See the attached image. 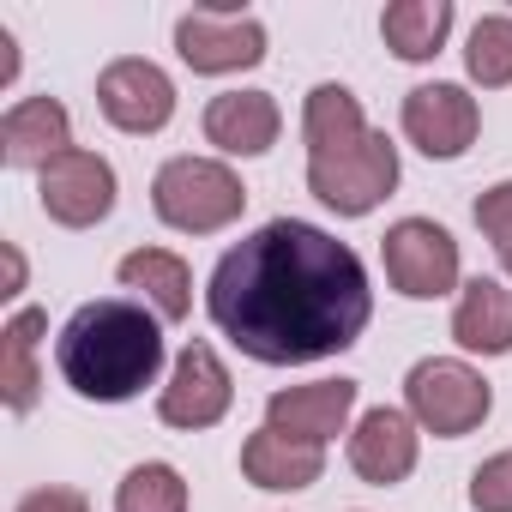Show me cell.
<instances>
[{
	"label": "cell",
	"instance_id": "2",
	"mask_svg": "<svg viewBox=\"0 0 512 512\" xmlns=\"http://www.w3.org/2000/svg\"><path fill=\"white\" fill-rule=\"evenodd\" d=\"M55 368L85 404H127L163 374V320L127 296L85 302L55 338Z\"/></svg>",
	"mask_w": 512,
	"mask_h": 512
},
{
	"label": "cell",
	"instance_id": "19",
	"mask_svg": "<svg viewBox=\"0 0 512 512\" xmlns=\"http://www.w3.org/2000/svg\"><path fill=\"white\" fill-rule=\"evenodd\" d=\"M43 332H49L43 308H19L7 326H0V404L13 416H31L37 398H43V368H37Z\"/></svg>",
	"mask_w": 512,
	"mask_h": 512
},
{
	"label": "cell",
	"instance_id": "22",
	"mask_svg": "<svg viewBox=\"0 0 512 512\" xmlns=\"http://www.w3.org/2000/svg\"><path fill=\"white\" fill-rule=\"evenodd\" d=\"M464 73L482 91H506L512 85V13H482L464 37Z\"/></svg>",
	"mask_w": 512,
	"mask_h": 512
},
{
	"label": "cell",
	"instance_id": "17",
	"mask_svg": "<svg viewBox=\"0 0 512 512\" xmlns=\"http://www.w3.org/2000/svg\"><path fill=\"white\" fill-rule=\"evenodd\" d=\"M452 344L464 356H512V284L470 278L452 302Z\"/></svg>",
	"mask_w": 512,
	"mask_h": 512
},
{
	"label": "cell",
	"instance_id": "14",
	"mask_svg": "<svg viewBox=\"0 0 512 512\" xmlns=\"http://www.w3.org/2000/svg\"><path fill=\"white\" fill-rule=\"evenodd\" d=\"M73 151V115L61 97H25L0 115V163L7 169H49Z\"/></svg>",
	"mask_w": 512,
	"mask_h": 512
},
{
	"label": "cell",
	"instance_id": "6",
	"mask_svg": "<svg viewBox=\"0 0 512 512\" xmlns=\"http://www.w3.org/2000/svg\"><path fill=\"white\" fill-rule=\"evenodd\" d=\"M175 55H181V67H193L205 79L247 73L266 61V25L241 13L235 0H211V7L175 19Z\"/></svg>",
	"mask_w": 512,
	"mask_h": 512
},
{
	"label": "cell",
	"instance_id": "9",
	"mask_svg": "<svg viewBox=\"0 0 512 512\" xmlns=\"http://www.w3.org/2000/svg\"><path fill=\"white\" fill-rule=\"evenodd\" d=\"M97 109H103L109 127H121L133 139H151L175 121V79L145 55H121L97 73Z\"/></svg>",
	"mask_w": 512,
	"mask_h": 512
},
{
	"label": "cell",
	"instance_id": "12",
	"mask_svg": "<svg viewBox=\"0 0 512 512\" xmlns=\"http://www.w3.org/2000/svg\"><path fill=\"white\" fill-rule=\"evenodd\" d=\"M356 398L362 386L356 380H308V386H278L266 398V428L290 434V440H308V446H326L350 428L356 416Z\"/></svg>",
	"mask_w": 512,
	"mask_h": 512
},
{
	"label": "cell",
	"instance_id": "7",
	"mask_svg": "<svg viewBox=\"0 0 512 512\" xmlns=\"http://www.w3.org/2000/svg\"><path fill=\"white\" fill-rule=\"evenodd\" d=\"M398 175H404V163L386 133H368L344 157H308V193L338 217H368L374 205H386Z\"/></svg>",
	"mask_w": 512,
	"mask_h": 512
},
{
	"label": "cell",
	"instance_id": "25",
	"mask_svg": "<svg viewBox=\"0 0 512 512\" xmlns=\"http://www.w3.org/2000/svg\"><path fill=\"white\" fill-rule=\"evenodd\" d=\"M470 506L476 512H512V452H494L470 470Z\"/></svg>",
	"mask_w": 512,
	"mask_h": 512
},
{
	"label": "cell",
	"instance_id": "26",
	"mask_svg": "<svg viewBox=\"0 0 512 512\" xmlns=\"http://www.w3.org/2000/svg\"><path fill=\"white\" fill-rule=\"evenodd\" d=\"M13 512H91V500L79 488H31Z\"/></svg>",
	"mask_w": 512,
	"mask_h": 512
},
{
	"label": "cell",
	"instance_id": "11",
	"mask_svg": "<svg viewBox=\"0 0 512 512\" xmlns=\"http://www.w3.org/2000/svg\"><path fill=\"white\" fill-rule=\"evenodd\" d=\"M404 139L422 151V157H434V163H452V157H464L470 145H476V133H482V109H476V97L464 91V85H446V79H434V85H416L410 97H404Z\"/></svg>",
	"mask_w": 512,
	"mask_h": 512
},
{
	"label": "cell",
	"instance_id": "1",
	"mask_svg": "<svg viewBox=\"0 0 512 512\" xmlns=\"http://www.w3.org/2000/svg\"><path fill=\"white\" fill-rule=\"evenodd\" d=\"M211 326L266 368H302L350 350L374 320L368 266L308 217H272L241 235L205 284Z\"/></svg>",
	"mask_w": 512,
	"mask_h": 512
},
{
	"label": "cell",
	"instance_id": "13",
	"mask_svg": "<svg viewBox=\"0 0 512 512\" xmlns=\"http://www.w3.org/2000/svg\"><path fill=\"white\" fill-rule=\"evenodd\" d=\"M416 458H422V428L410 422V410L380 404V410H368V416L350 428V470H356L368 488H398V482H410Z\"/></svg>",
	"mask_w": 512,
	"mask_h": 512
},
{
	"label": "cell",
	"instance_id": "24",
	"mask_svg": "<svg viewBox=\"0 0 512 512\" xmlns=\"http://www.w3.org/2000/svg\"><path fill=\"white\" fill-rule=\"evenodd\" d=\"M476 229L488 235V247L500 253V266L512 272V181L482 187V199H476Z\"/></svg>",
	"mask_w": 512,
	"mask_h": 512
},
{
	"label": "cell",
	"instance_id": "16",
	"mask_svg": "<svg viewBox=\"0 0 512 512\" xmlns=\"http://www.w3.org/2000/svg\"><path fill=\"white\" fill-rule=\"evenodd\" d=\"M241 476L266 494H302L326 476V446H308V440H290L278 428H253L241 440Z\"/></svg>",
	"mask_w": 512,
	"mask_h": 512
},
{
	"label": "cell",
	"instance_id": "20",
	"mask_svg": "<svg viewBox=\"0 0 512 512\" xmlns=\"http://www.w3.org/2000/svg\"><path fill=\"white\" fill-rule=\"evenodd\" d=\"M368 115H362V97L350 85H314L308 103H302V139H308V157H344L368 139Z\"/></svg>",
	"mask_w": 512,
	"mask_h": 512
},
{
	"label": "cell",
	"instance_id": "23",
	"mask_svg": "<svg viewBox=\"0 0 512 512\" xmlns=\"http://www.w3.org/2000/svg\"><path fill=\"white\" fill-rule=\"evenodd\" d=\"M187 500V476L163 458H145L115 482V512H187Z\"/></svg>",
	"mask_w": 512,
	"mask_h": 512
},
{
	"label": "cell",
	"instance_id": "8",
	"mask_svg": "<svg viewBox=\"0 0 512 512\" xmlns=\"http://www.w3.org/2000/svg\"><path fill=\"white\" fill-rule=\"evenodd\" d=\"M121 199V181H115V163L103 151H85L73 145L67 157H55L43 175H37V205L49 211V223L61 229H97Z\"/></svg>",
	"mask_w": 512,
	"mask_h": 512
},
{
	"label": "cell",
	"instance_id": "4",
	"mask_svg": "<svg viewBox=\"0 0 512 512\" xmlns=\"http://www.w3.org/2000/svg\"><path fill=\"white\" fill-rule=\"evenodd\" d=\"M404 410L422 434L434 440H464L488 422L494 386L464 362V356H428L404 374Z\"/></svg>",
	"mask_w": 512,
	"mask_h": 512
},
{
	"label": "cell",
	"instance_id": "28",
	"mask_svg": "<svg viewBox=\"0 0 512 512\" xmlns=\"http://www.w3.org/2000/svg\"><path fill=\"white\" fill-rule=\"evenodd\" d=\"M19 79V37L0 25V85H13Z\"/></svg>",
	"mask_w": 512,
	"mask_h": 512
},
{
	"label": "cell",
	"instance_id": "10",
	"mask_svg": "<svg viewBox=\"0 0 512 512\" xmlns=\"http://www.w3.org/2000/svg\"><path fill=\"white\" fill-rule=\"evenodd\" d=\"M229 404H235V380H229L223 356H217L211 344H187V350L175 356L163 392H157V416H163L169 428L199 434V428H217V422L229 416Z\"/></svg>",
	"mask_w": 512,
	"mask_h": 512
},
{
	"label": "cell",
	"instance_id": "27",
	"mask_svg": "<svg viewBox=\"0 0 512 512\" xmlns=\"http://www.w3.org/2000/svg\"><path fill=\"white\" fill-rule=\"evenodd\" d=\"M0 266H7V290H0V302H19V296H25V284H31L25 247H19V241H0Z\"/></svg>",
	"mask_w": 512,
	"mask_h": 512
},
{
	"label": "cell",
	"instance_id": "21",
	"mask_svg": "<svg viewBox=\"0 0 512 512\" xmlns=\"http://www.w3.org/2000/svg\"><path fill=\"white\" fill-rule=\"evenodd\" d=\"M452 0H392L380 13V37L398 61H434L452 37Z\"/></svg>",
	"mask_w": 512,
	"mask_h": 512
},
{
	"label": "cell",
	"instance_id": "15",
	"mask_svg": "<svg viewBox=\"0 0 512 512\" xmlns=\"http://www.w3.org/2000/svg\"><path fill=\"white\" fill-rule=\"evenodd\" d=\"M205 145H217L223 157H266L284 133V109L272 91H223L205 103Z\"/></svg>",
	"mask_w": 512,
	"mask_h": 512
},
{
	"label": "cell",
	"instance_id": "18",
	"mask_svg": "<svg viewBox=\"0 0 512 512\" xmlns=\"http://www.w3.org/2000/svg\"><path fill=\"white\" fill-rule=\"evenodd\" d=\"M115 278L127 290H139L163 326H181L193 314V272H187L181 253H169V247H133V253H121Z\"/></svg>",
	"mask_w": 512,
	"mask_h": 512
},
{
	"label": "cell",
	"instance_id": "5",
	"mask_svg": "<svg viewBox=\"0 0 512 512\" xmlns=\"http://www.w3.org/2000/svg\"><path fill=\"white\" fill-rule=\"evenodd\" d=\"M380 260H386V284L404 302H440V296L464 290L458 241L434 217H398L386 229V241H380Z\"/></svg>",
	"mask_w": 512,
	"mask_h": 512
},
{
	"label": "cell",
	"instance_id": "3",
	"mask_svg": "<svg viewBox=\"0 0 512 512\" xmlns=\"http://www.w3.org/2000/svg\"><path fill=\"white\" fill-rule=\"evenodd\" d=\"M151 211L181 235H217L241 223L247 187L223 157H169L151 175Z\"/></svg>",
	"mask_w": 512,
	"mask_h": 512
}]
</instances>
